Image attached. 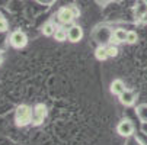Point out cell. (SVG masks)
Segmentation results:
<instances>
[{
	"mask_svg": "<svg viewBox=\"0 0 147 145\" xmlns=\"http://www.w3.org/2000/svg\"><path fill=\"white\" fill-rule=\"evenodd\" d=\"M32 112H34V108H31L28 105H19L15 110L16 126L24 128V126H28L29 123H32Z\"/></svg>",
	"mask_w": 147,
	"mask_h": 145,
	"instance_id": "6da1fadb",
	"label": "cell"
},
{
	"mask_svg": "<svg viewBox=\"0 0 147 145\" xmlns=\"http://www.w3.org/2000/svg\"><path fill=\"white\" fill-rule=\"evenodd\" d=\"M112 33L114 31L108 26H98L93 32V38L98 45H108L112 42Z\"/></svg>",
	"mask_w": 147,
	"mask_h": 145,
	"instance_id": "7a4b0ae2",
	"label": "cell"
},
{
	"mask_svg": "<svg viewBox=\"0 0 147 145\" xmlns=\"http://www.w3.org/2000/svg\"><path fill=\"white\" fill-rule=\"evenodd\" d=\"M9 44L10 47H13L15 49H22L26 47L28 44V36L24 31H20V29H16L10 33L9 36Z\"/></svg>",
	"mask_w": 147,
	"mask_h": 145,
	"instance_id": "3957f363",
	"label": "cell"
},
{
	"mask_svg": "<svg viewBox=\"0 0 147 145\" xmlns=\"http://www.w3.org/2000/svg\"><path fill=\"white\" fill-rule=\"evenodd\" d=\"M57 20L58 23L63 25V26H67V25H71L76 19V15L71 9V6H64V7H60L58 12H57Z\"/></svg>",
	"mask_w": 147,
	"mask_h": 145,
	"instance_id": "277c9868",
	"label": "cell"
},
{
	"mask_svg": "<svg viewBox=\"0 0 147 145\" xmlns=\"http://www.w3.org/2000/svg\"><path fill=\"white\" fill-rule=\"evenodd\" d=\"M47 116H48V108L44 103H36L34 106V112H32V125L35 126L42 125Z\"/></svg>",
	"mask_w": 147,
	"mask_h": 145,
	"instance_id": "5b68a950",
	"label": "cell"
},
{
	"mask_svg": "<svg viewBox=\"0 0 147 145\" xmlns=\"http://www.w3.org/2000/svg\"><path fill=\"white\" fill-rule=\"evenodd\" d=\"M136 131V126H134V123L130 120V119H122L118 122V125H117V134L119 136H124V138H128L134 134Z\"/></svg>",
	"mask_w": 147,
	"mask_h": 145,
	"instance_id": "8992f818",
	"label": "cell"
},
{
	"mask_svg": "<svg viewBox=\"0 0 147 145\" xmlns=\"http://www.w3.org/2000/svg\"><path fill=\"white\" fill-rule=\"evenodd\" d=\"M118 99H119V103H121L122 106L131 108V106H134V103H136V100H137V93H136L134 90L125 89V92H124L121 96H118Z\"/></svg>",
	"mask_w": 147,
	"mask_h": 145,
	"instance_id": "52a82bcc",
	"label": "cell"
},
{
	"mask_svg": "<svg viewBox=\"0 0 147 145\" xmlns=\"http://www.w3.org/2000/svg\"><path fill=\"white\" fill-rule=\"evenodd\" d=\"M67 35H69L70 42L76 44V42H79V41H82V38H83V29H82V26L71 23L70 28L67 29Z\"/></svg>",
	"mask_w": 147,
	"mask_h": 145,
	"instance_id": "ba28073f",
	"label": "cell"
},
{
	"mask_svg": "<svg viewBox=\"0 0 147 145\" xmlns=\"http://www.w3.org/2000/svg\"><path fill=\"white\" fill-rule=\"evenodd\" d=\"M109 92H111L114 96H121V94L125 92L124 81H122L121 78H115V80L111 83V86H109Z\"/></svg>",
	"mask_w": 147,
	"mask_h": 145,
	"instance_id": "9c48e42d",
	"label": "cell"
},
{
	"mask_svg": "<svg viewBox=\"0 0 147 145\" xmlns=\"http://www.w3.org/2000/svg\"><path fill=\"white\" fill-rule=\"evenodd\" d=\"M127 33L128 31H125L122 28H117L112 33V44H124V42H127Z\"/></svg>",
	"mask_w": 147,
	"mask_h": 145,
	"instance_id": "30bf717a",
	"label": "cell"
},
{
	"mask_svg": "<svg viewBox=\"0 0 147 145\" xmlns=\"http://www.w3.org/2000/svg\"><path fill=\"white\" fill-rule=\"evenodd\" d=\"M134 15L138 19H143L147 16V2L146 0H137V3L134 6Z\"/></svg>",
	"mask_w": 147,
	"mask_h": 145,
	"instance_id": "8fae6325",
	"label": "cell"
},
{
	"mask_svg": "<svg viewBox=\"0 0 147 145\" xmlns=\"http://www.w3.org/2000/svg\"><path fill=\"white\" fill-rule=\"evenodd\" d=\"M54 39L57 41V42H64V41L69 39V35H67V29L64 26H57L55 29V33H54Z\"/></svg>",
	"mask_w": 147,
	"mask_h": 145,
	"instance_id": "7c38bea8",
	"label": "cell"
},
{
	"mask_svg": "<svg viewBox=\"0 0 147 145\" xmlns=\"http://www.w3.org/2000/svg\"><path fill=\"white\" fill-rule=\"evenodd\" d=\"M95 58L98 61H105L109 58L108 51H107V45H98V48L95 49Z\"/></svg>",
	"mask_w": 147,
	"mask_h": 145,
	"instance_id": "4fadbf2b",
	"label": "cell"
},
{
	"mask_svg": "<svg viewBox=\"0 0 147 145\" xmlns=\"http://www.w3.org/2000/svg\"><path fill=\"white\" fill-rule=\"evenodd\" d=\"M55 29H57V25H55L54 22H47V23H44L41 32H42L44 36H54Z\"/></svg>",
	"mask_w": 147,
	"mask_h": 145,
	"instance_id": "5bb4252c",
	"label": "cell"
},
{
	"mask_svg": "<svg viewBox=\"0 0 147 145\" xmlns=\"http://www.w3.org/2000/svg\"><path fill=\"white\" fill-rule=\"evenodd\" d=\"M136 112H137L138 119H140L143 123H147V105H146V103H143V105H138L137 109H136Z\"/></svg>",
	"mask_w": 147,
	"mask_h": 145,
	"instance_id": "9a60e30c",
	"label": "cell"
},
{
	"mask_svg": "<svg viewBox=\"0 0 147 145\" xmlns=\"http://www.w3.org/2000/svg\"><path fill=\"white\" fill-rule=\"evenodd\" d=\"M107 51H108L109 58H115V57H118V52H119V49H118L117 44H112V42L107 45Z\"/></svg>",
	"mask_w": 147,
	"mask_h": 145,
	"instance_id": "2e32d148",
	"label": "cell"
},
{
	"mask_svg": "<svg viewBox=\"0 0 147 145\" xmlns=\"http://www.w3.org/2000/svg\"><path fill=\"white\" fill-rule=\"evenodd\" d=\"M138 41V35H137V32L136 31H128V33H127V44H130V45H133V44H136Z\"/></svg>",
	"mask_w": 147,
	"mask_h": 145,
	"instance_id": "e0dca14e",
	"label": "cell"
},
{
	"mask_svg": "<svg viewBox=\"0 0 147 145\" xmlns=\"http://www.w3.org/2000/svg\"><path fill=\"white\" fill-rule=\"evenodd\" d=\"M9 29V22L6 20V17H3L2 15H0V33H3Z\"/></svg>",
	"mask_w": 147,
	"mask_h": 145,
	"instance_id": "ac0fdd59",
	"label": "cell"
},
{
	"mask_svg": "<svg viewBox=\"0 0 147 145\" xmlns=\"http://www.w3.org/2000/svg\"><path fill=\"white\" fill-rule=\"evenodd\" d=\"M71 9H73V12H74V15H76V19L80 16V10H79V7L77 6H74V5H71Z\"/></svg>",
	"mask_w": 147,
	"mask_h": 145,
	"instance_id": "d6986e66",
	"label": "cell"
},
{
	"mask_svg": "<svg viewBox=\"0 0 147 145\" xmlns=\"http://www.w3.org/2000/svg\"><path fill=\"white\" fill-rule=\"evenodd\" d=\"M95 2H96V3L99 5V6H105L107 3H109L111 0H95Z\"/></svg>",
	"mask_w": 147,
	"mask_h": 145,
	"instance_id": "ffe728a7",
	"label": "cell"
},
{
	"mask_svg": "<svg viewBox=\"0 0 147 145\" xmlns=\"http://www.w3.org/2000/svg\"><path fill=\"white\" fill-rule=\"evenodd\" d=\"M2 64H3V54L0 52V65H2Z\"/></svg>",
	"mask_w": 147,
	"mask_h": 145,
	"instance_id": "44dd1931",
	"label": "cell"
},
{
	"mask_svg": "<svg viewBox=\"0 0 147 145\" xmlns=\"http://www.w3.org/2000/svg\"><path fill=\"white\" fill-rule=\"evenodd\" d=\"M111 2H114V3H119L121 0H111Z\"/></svg>",
	"mask_w": 147,
	"mask_h": 145,
	"instance_id": "7402d4cb",
	"label": "cell"
}]
</instances>
